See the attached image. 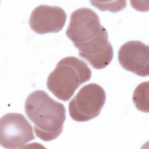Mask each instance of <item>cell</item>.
<instances>
[{
    "instance_id": "6da1fadb",
    "label": "cell",
    "mask_w": 149,
    "mask_h": 149,
    "mask_svg": "<svg viewBox=\"0 0 149 149\" xmlns=\"http://www.w3.org/2000/svg\"><path fill=\"white\" fill-rule=\"evenodd\" d=\"M24 110L34 125L36 136L41 140L49 141L62 133L66 119L65 106L45 91L32 92L26 98Z\"/></svg>"
},
{
    "instance_id": "7a4b0ae2",
    "label": "cell",
    "mask_w": 149,
    "mask_h": 149,
    "mask_svg": "<svg viewBox=\"0 0 149 149\" xmlns=\"http://www.w3.org/2000/svg\"><path fill=\"white\" fill-rule=\"evenodd\" d=\"M91 77V71L84 61L74 56H68L61 59L49 74L47 86L57 98L67 101Z\"/></svg>"
},
{
    "instance_id": "3957f363",
    "label": "cell",
    "mask_w": 149,
    "mask_h": 149,
    "mask_svg": "<svg viewBox=\"0 0 149 149\" xmlns=\"http://www.w3.org/2000/svg\"><path fill=\"white\" fill-rule=\"evenodd\" d=\"M106 101L104 88L96 83L83 86L69 103L71 118L76 122H86L98 116Z\"/></svg>"
},
{
    "instance_id": "277c9868",
    "label": "cell",
    "mask_w": 149,
    "mask_h": 149,
    "mask_svg": "<svg viewBox=\"0 0 149 149\" xmlns=\"http://www.w3.org/2000/svg\"><path fill=\"white\" fill-rule=\"evenodd\" d=\"M105 30L94 11L82 8L72 13L66 35L77 48L95 40Z\"/></svg>"
},
{
    "instance_id": "5b68a950",
    "label": "cell",
    "mask_w": 149,
    "mask_h": 149,
    "mask_svg": "<svg viewBox=\"0 0 149 149\" xmlns=\"http://www.w3.org/2000/svg\"><path fill=\"white\" fill-rule=\"evenodd\" d=\"M35 139L33 127L24 116L8 113L0 119V144L6 148H22Z\"/></svg>"
},
{
    "instance_id": "8992f818",
    "label": "cell",
    "mask_w": 149,
    "mask_h": 149,
    "mask_svg": "<svg viewBox=\"0 0 149 149\" xmlns=\"http://www.w3.org/2000/svg\"><path fill=\"white\" fill-rule=\"evenodd\" d=\"M118 61L125 70L141 76H148L149 48L140 41H129L118 51Z\"/></svg>"
},
{
    "instance_id": "52a82bcc",
    "label": "cell",
    "mask_w": 149,
    "mask_h": 149,
    "mask_svg": "<svg viewBox=\"0 0 149 149\" xmlns=\"http://www.w3.org/2000/svg\"><path fill=\"white\" fill-rule=\"evenodd\" d=\"M66 13L61 7L40 5L31 13L29 25L32 30L39 34L58 33L66 20Z\"/></svg>"
},
{
    "instance_id": "ba28073f",
    "label": "cell",
    "mask_w": 149,
    "mask_h": 149,
    "mask_svg": "<svg viewBox=\"0 0 149 149\" xmlns=\"http://www.w3.org/2000/svg\"><path fill=\"white\" fill-rule=\"evenodd\" d=\"M77 49L79 50L80 57L96 69L106 68L113 57V47L108 41L107 30L96 40Z\"/></svg>"
},
{
    "instance_id": "9c48e42d",
    "label": "cell",
    "mask_w": 149,
    "mask_h": 149,
    "mask_svg": "<svg viewBox=\"0 0 149 149\" xmlns=\"http://www.w3.org/2000/svg\"><path fill=\"white\" fill-rule=\"evenodd\" d=\"M148 82H143L139 84L134 91L133 94V101L139 111L148 112Z\"/></svg>"
}]
</instances>
